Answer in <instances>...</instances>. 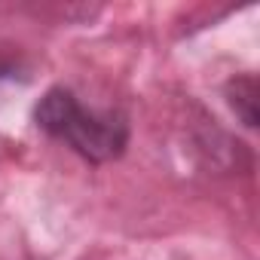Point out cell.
<instances>
[{
    "mask_svg": "<svg viewBox=\"0 0 260 260\" xmlns=\"http://www.w3.org/2000/svg\"><path fill=\"white\" fill-rule=\"evenodd\" d=\"M34 125L89 166L116 162L132 141V122L122 110H92L68 86H52L40 95Z\"/></svg>",
    "mask_w": 260,
    "mask_h": 260,
    "instance_id": "obj_1",
    "label": "cell"
},
{
    "mask_svg": "<svg viewBox=\"0 0 260 260\" xmlns=\"http://www.w3.org/2000/svg\"><path fill=\"white\" fill-rule=\"evenodd\" d=\"M257 77L251 71H242V74H233L226 83H223V98L230 104V110L236 113V119L248 128V132H254L257 128Z\"/></svg>",
    "mask_w": 260,
    "mask_h": 260,
    "instance_id": "obj_2",
    "label": "cell"
},
{
    "mask_svg": "<svg viewBox=\"0 0 260 260\" xmlns=\"http://www.w3.org/2000/svg\"><path fill=\"white\" fill-rule=\"evenodd\" d=\"M25 77H28L25 58L19 52H13V46H0V83H7V80H25Z\"/></svg>",
    "mask_w": 260,
    "mask_h": 260,
    "instance_id": "obj_3",
    "label": "cell"
}]
</instances>
